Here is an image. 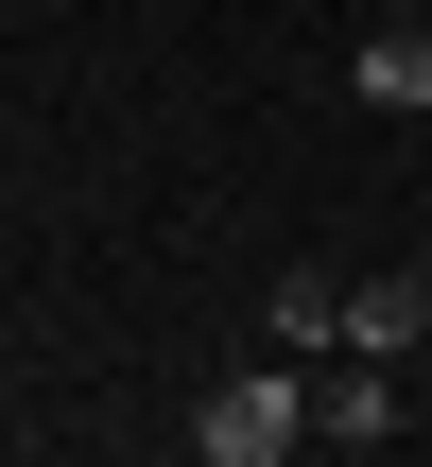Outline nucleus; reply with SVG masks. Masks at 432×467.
<instances>
[{"label":"nucleus","instance_id":"f257e3e1","mask_svg":"<svg viewBox=\"0 0 432 467\" xmlns=\"http://www.w3.org/2000/svg\"><path fill=\"white\" fill-rule=\"evenodd\" d=\"M294 433H312V364H294V347L190 399V451H208V467H277V451H294Z\"/></svg>","mask_w":432,"mask_h":467},{"label":"nucleus","instance_id":"f03ea898","mask_svg":"<svg viewBox=\"0 0 432 467\" xmlns=\"http://www.w3.org/2000/svg\"><path fill=\"white\" fill-rule=\"evenodd\" d=\"M312 433H329V451H381V433H398V364H364V347H346V364L312 381Z\"/></svg>","mask_w":432,"mask_h":467},{"label":"nucleus","instance_id":"39448f33","mask_svg":"<svg viewBox=\"0 0 432 467\" xmlns=\"http://www.w3.org/2000/svg\"><path fill=\"white\" fill-rule=\"evenodd\" d=\"M277 347H294V364L346 347V277H277Z\"/></svg>","mask_w":432,"mask_h":467},{"label":"nucleus","instance_id":"20e7f679","mask_svg":"<svg viewBox=\"0 0 432 467\" xmlns=\"http://www.w3.org/2000/svg\"><path fill=\"white\" fill-rule=\"evenodd\" d=\"M416 329H432V295H416V277H346V347H364V364H398Z\"/></svg>","mask_w":432,"mask_h":467},{"label":"nucleus","instance_id":"7ed1b4c3","mask_svg":"<svg viewBox=\"0 0 432 467\" xmlns=\"http://www.w3.org/2000/svg\"><path fill=\"white\" fill-rule=\"evenodd\" d=\"M346 87H364V104H398V121H432V17H381V35L346 52Z\"/></svg>","mask_w":432,"mask_h":467}]
</instances>
